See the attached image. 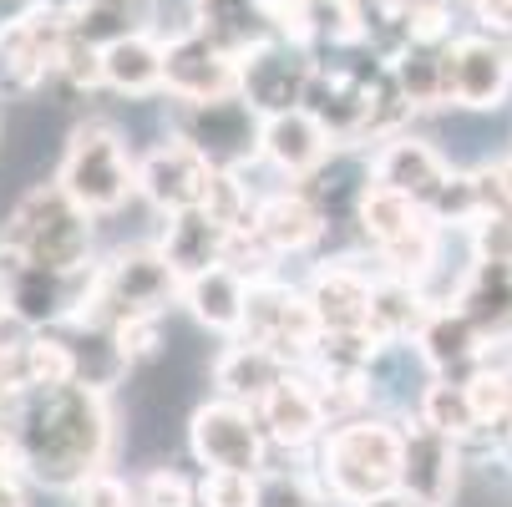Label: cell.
Here are the masks:
<instances>
[{
    "label": "cell",
    "mask_w": 512,
    "mask_h": 507,
    "mask_svg": "<svg viewBox=\"0 0 512 507\" xmlns=\"http://www.w3.org/2000/svg\"><path fill=\"white\" fill-rule=\"evenodd\" d=\"M198 507H264V477L259 472H229V467H203Z\"/></svg>",
    "instance_id": "35"
},
{
    "label": "cell",
    "mask_w": 512,
    "mask_h": 507,
    "mask_svg": "<svg viewBox=\"0 0 512 507\" xmlns=\"http://www.w3.org/2000/svg\"><path fill=\"white\" fill-rule=\"evenodd\" d=\"M472 21L487 31V36H502V41H512V0H472Z\"/></svg>",
    "instance_id": "40"
},
{
    "label": "cell",
    "mask_w": 512,
    "mask_h": 507,
    "mask_svg": "<svg viewBox=\"0 0 512 507\" xmlns=\"http://www.w3.org/2000/svg\"><path fill=\"white\" fill-rule=\"evenodd\" d=\"M310 77H315V51L300 46V41H264L259 51H249L239 61V92L269 117V112H284V107H305V92H310Z\"/></svg>",
    "instance_id": "13"
},
{
    "label": "cell",
    "mask_w": 512,
    "mask_h": 507,
    "mask_svg": "<svg viewBox=\"0 0 512 507\" xmlns=\"http://www.w3.org/2000/svg\"><path fill=\"white\" fill-rule=\"evenodd\" d=\"M71 497H77V507H142V497L127 482H117L107 467L92 472L82 487H71Z\"/></svg>",
    "instance_id": "39"
},
{
    "label": "cell",
    "mask_w": 512,
    "mask_h": 507,
    "mask_svg": "<svg viewBox=\"0 0 512 507\" xmlns=\"http://www.w3.org/2000/svg\"><path fill=\"white\" fill-rule=\"evenodd\" d=\"M213 163L183 137H168L137 163V193L148 198L158 213H183V208H203L208 203V183H213Z\"/></svg>",
    "instance_id": "16"
},
{
    "label": "cell",
    "mask_w": 512,
    "mask_h": 507,
    "mask_svg": "<svg viewBox=\"0 0 512 507\" xmlns=\"http://www.w3.org/2000/svg\"><path fill=\"white\" fill-rule=\"evenodd\" d=\"M457 6H472V0H457Z\"/></svg>",
    "instance_id": "47"
},
{
    "label": "cell",
    "mask_w": 512,
    "mask_h": 507,
    "mask_svg": "<svg viewBox=\"0 0 512 507\" xmlns=\"http://www.w3.org/2000/svg\"><path fill=\"white\" fill-rule=\"evenodd\" d=\"M325 229H330V213H325V203L310 188H279V193L259 198V208H254V234L279 259L315 249Z\"/></svg>",
    "instance_id": "22"
},
{
    "label": "cell",
    "mask_w": 512,
    "mask_h": 507,
    "mask_svg": "<svg viewBox=\"0 0 512 507\" xmlns=\"http://www.w3.org/2000/svg\"><path fill=\"white\" fill-rule=\"evenodd\" d=\"M447 66H452V107L462 112H497L512 92V46L502 36L487 31L452 36Z\"/></svg>",
    "instance_id": "14"
},
{
    "label": "cell",
    "mask_w": 512,
    "mask_h": 507,
    "mask_svg": "<svg viewBox=\"0 0 512 507\" xmlns=\"http://www.w3.org/2000/svg\"><path fill=\"white\" fill-rule=\"evenodd\" d=\"M452 173H457V168L436 153L431 142H421V137H411V132L386 137L381 148L371 153V178L386 183V188H396V193H406V198H416L421 208L436 203V193L452 183Z\"/></svg>",
    "instance_id": "20"
},
{
    "label": "cell",
    "mask_w": 512,
    "mask_h": 507,
    "mask_svg": "<svg viewBox=\"0 0 512 507\" xmlns=\"http://www.w3.org/2000/svg\"><path fill=\"white\" fill-rule=\"evenodd\" d=\"M21 366H26V386H66L77 381V350H71V340L51 335V330H36L31 345L21 350Z\"/></svg>",
    "instance_id": "33"
},
{
    "label": "cell",
    "mask_w": 512,
    "mask_h": 507,
    "mask_svg": "<svg viewBox=\"0 0 512 507\" xmlns=\"http://www.w3.org/2000/svg\"><path fill=\"white\" fill-rule=\"evenodd\" d=\"M112 340L127 355V366H132V360H148L163 345V315H127V320L112 325Z\"/></svg>",
    "instance_id": "38"
},
{
    "label": "cell",
    "mask_w": 512,
    "mask_h": 507,
    "mask_svg": "<svg viewBox=\"0 0 512 507\" xmlns=\"http://www.w3.org/2000/svg\"><path fill=\"white\" fill-rule=\"evenodd\" d=\"M365 507H426V502H416V497H406V492L396 487V492H386V497H376V502H365Z\"/></svg>",
    "instance_id": "43"
},
{
    "label": "cell",
    "mask_w": 512,
    "mask_h": 507,
    "mask_svg": "<svg viewBox=\"0 0 512 507\" xmlns=\"http://www.w3.org/2000/svg\"><path fill=\"white\" fill-rule=\"evenodd\" d=\"M462 487V442L411 416L401 426V492L426 507H452Z\"/></svg>",
    "instance_id": "12"
},
{
    "label": "cell",
    "mask_w": 512,
    "mask_h": 507,
    "mask_svg": "<svg viewBox=\"0 0 512 507\" xmlns=\"http://www.w3.org/2000/svg\"><path fill=\"white\" fill-rule=\"evenodd\" d=\"M487 345L492 340L477 330V320L462 315L452 300L447 305H431V315L416 330V350H421V360L431 366V376H452V381H462V376H472L482 366Z\"/></svg>",
    "instance_id": "21"
},
{
    "label": "cell",
    "mask_w": 512,
    "mask_h": 507,
    "mask_svg": "<svg viewBox=\"0 0 512 507\" xmlns=\"http://www.w3.org/2000/svg\"><path fill=\"white\" fill-rule=\"evenodd\" d=\"M21 467H11V462H0V507H26V492H21V477H16Z\"/></svg>",
    "instance_id": "42"
},
{
    "label": "cell",
    "mask_w": 512,
    "mask_h": 507,
    "mask_svg": "<svg viewBox=\"0 0 512 507\" xmlns=\"http://www.w3.org/2000/svg\"><path fill=\"white\" fill-rule=\"evenodd\" d=\"M137 497H142V507H198V482L183 477L178 467H158L142 477Z\"/></svg>",
    "instance_id": "36"
},
{
    "label": "cell",
    "mask_w": 512,
    "mask_h": 507,
    "mask_svg": "<svg viewBox=\"0 0 512 507\" xmlns=\"http://www.w3.org/2000/svg\"><path fill=\"white\" fill-rule=\"evenodd\" d=\"M239 335L274 350L279 360H289V366H300L320 340V320L310 310L305 289L264 274V279H249V305H244V330Z\"/></svg>",
    "instance_id": "10"
},
{
    "label": "cell",
    "mask_w": 512,
    "mask_h": 507,
    "mask_svg": "<svg viewBox=\"0 0 512 507\" xmlns=\"http://www.w3.org/2000/svg\"><path fill=\"white\" fill-rule=\"evenodd\" d=\"M254 411H259V421L269 431V442H279V447H310V442H320L330 431V406H325L320 386L300 366H289Z\"/></svg>",
    "instance_id": "19"
},
{
    "label": "cell",
    "mask_w": 512,
    "mask_h": 507,
    "mask_svg": "<svg viewBox=\"0 0 512 507\" xmlns=\"http://www.w3.org/2000/svg\"><path fill=\"white\" fill-rule=\"evenodd\" d=\"M497 183H502V198H507V208H512V158L497 163Z\"/></svg>",
    "instance_id": "45"
},
{
    "label": "cell",
    "mask_w": 512,
    "mask_h": 507,
    "mask_svg": "<svg viewBox=\"0 0 512 507\" xmlns=\"http://www.w3.org/2000/svg\"><path fill=\"white\" fill-rule=\"evenodd\" d=\"M310 310L320 320V330L335 335H371V305H376V274H365L355 259H330L315 269V279L305 284Z\"/></svg>",
    "instance_id": "18"
},
{
    "label": "cell",
    "mask_w": 512,
    "mask_h": 507,
    "mask_svg": "<svg viewBox=\"0 0 512 507\" xmlns=\"http://www.w3.org/2000/svg\"><path fill=\"white\" fill-rule=\"evenodd\" d=\"M66 41H71V16L41 6V0L0 26V97L6 92L26 97V92H41L46 82H56Z\"/></svg>",
    "instance_id": "9"
},
{
    "label": "cell",
    "mask_w": 512,
    "mask_h": 507,
    "mask_svg": "<svg viewBox=\"0 0 512 507\" xmlns=\"http://www.w3.org/2000/svg\"><path fill=\"white\" fill-rule=\"evenodd\" d=\"M305 507H350V502H345V497H335V492L320 482V487L310 492V502H305Z\"/></svg>",
    "instance_id": "44"
},
{
    "label": "cell",
    "mask_w": 512,
    "mask_h": 507,
    "mask_svg": "<svg viewBox=\"0 0 512 507\" xmlns=\"http://www.w3.org/2000/svg\"><path fill=\"white\" fill-rule=\"evenodd\" d=\"M229 239H234V229L218 224L208 208H183V213H168V234H163L158 249L178 269V279H193L213 264H224Z\"/></svg>",
    "instance_id": "25"
},
{
    "label": "cell",
    "mask_w": 512,
    "mask_h": 507,
    "mask_svg": "<svg viewBox=\"0 0 512 507\" xmlns=\"http://www.w3.org/2000/svg\"><path fill=\"white\" fill-rule=\"evenodd\" d=\"M193 26L224 46L234 61L274 41V21H269L264 0H193Z\"/></svg>",
    "instance_id": "28"
},
{
    "label": "cell",
    "mask_w": 512,
    "mask_h": 507,
    "mask_svg": "<svg viewBox=\"0 0 512 507\" xmlns=\"http://www.w3.org/2000/svg\"><path fill=\"white\" fill-rule=\"evenodd\" d=\"M0 254H6V234H0Z\"/></svg>",
    "instance_id": "46"
},
{
    "label": "cell",
    "mask_w": 512,
    "mask_h": 507,
    "mask_svg": "<svg viewBox=\"0 0 512 507\" xmlns=\"http://www.w3.org/2000/svg\"><path fill=\"white\" fill-rule=\"evenodd\" d=\"M6 249L31 259V264H51V269H87L92 264V213L71 198L61 183H41L31 188L6 219Z\"/></svg>",
    "instance_id": "4"
},
{
    "label": "cell",
    "mask_w": 512,
    "mask_h": 507,
    "mask_svg": "<svg viewBox=\"0 0 512 507\" xmlns=\"http://www.w3.org/2000/svg\"><path fill=\"white\" fill-rule=\"evenodd\" d=\"M416 416H421L426 426H436V431H447V437H457L462 447L487 431L482 416H477V406H472V396H467V386L452 381V376H431V381H426V391H421V401H416Z\"/></svg>",
    "instance_id": "32"
},
{
    "label": "cell",
    "mask_w": 512,
    "mask_h": 507,
    "mask_svg": "<svg viewBox=\"0 0 512 507\" xmlns=\"http://www.w3.org/2000/svg\"><path fill=\"white\" fill-rule=\"evenodd\" d=\"M188 315L213 330V335H239L244 330V305H249V279L234 264H213L193 279H183V295Z\"/></svg>",
    "instance_id": "23"
},
{
    "label": "cell",
    "mask_w": 512,
    "mask_h": 507,
    "mask_svg": "<svg viewBox=\"0 0 512 507\" xmlns=\"http://www.w3.org/2000/svg\"><path fill=\"white\" fill-rule=\"evenodd\" d=\"M31 335H36V325L0 300V355H21V350L31 345Z\"/></svg>",
    "instance_id": "41"
},
{
    "label": "cell",
    "mask_w": 512,
    "mask_h": 507,
    "mask_svg": "<svg viewBox=\"0 0 512 507\" xmlns=\"http://www.w3.org/2000/svg\"><path fill=\"white\" fill-rule=\"evenodd\" d=\"M452 46V41H447ZM447 46L436 41H401L386 61L396 71V87L411 102V112H436L452 107V66H447Z\"/></svg>",
    "instance_id": "27"
},
{
    "label": "cell",
    "mask_w": 512,
    "mask_h": 507,
    "mask_svg": "<svg viewBox=\"0 0 512 507\" xmlns=\"http://www.w3.org/2000/svg\"><path fill=\"white\" fill-rule=\"evenodd\" d=\"M320 482L365 507L401 487V426L391 416H350L320 437Z\"/></svg>",
    "instance_id": "3"
},
{
    "label": "cell",
    "mask_w": 512,
    "mask_h": 507,
    "mask_svg": "<svg viewBox=\"0 0 512 507\" xmlns=\"http://www.w3.org/2000/svg\"><path fill=\"white\" fill-rule=\"evenodd\" d=\"M56 183L77 198L92 219H102V213H117L137 193V163L127 153L122 132L112 122L92 117L82 127H71L61 168H56Z\"/></svg>",
    "instance_id": "5"
},
{
    "label": "cell",
    "mask_w": 512,
    "mask_h": 507,
    "mask_svg": "<svg viewBox=\"0 0 512 507\" xmlns=\"http://www.w3.org/2000/svg\"><path fill=\"white\" fill-rule=\"evenodd\" d=\"M153 16H158L153 0H82L71 11V36L87 46H112L122 36L153 31Z\"/></svg>",
    "instance_id": "31"
},
{
    "label": "cell",
    "mask_w": 512,
    "mask_h": 507,
    "mask_svg": "<svg viewBox=\"0 0 512 507\" xmlns=\"http://www.w3.org/2000/svg\"><path fill=\"white\" fill-rule=\"evenodd\" d=\"M452 305L472 315L487 340H512V264L472 259V269L452 289Z\"/></svg>",
    "instance_id": "26"
},
{
    "label": "cell",
    "mask_w": 512,
    "mask_h": 507,
    "mask_svg": "<svg viewBox=\"0 0 512 507\" xmlns=\"http://www.w3.org/2000/svg\"><path fill=\"white\" fill-rule=\"evenodd\" d=\"M472 239V259H492V264H512V208L482 213V219L467 229Z\"/></svg>",
    "instance_id": "37"
},
{
    "label": "cell",
    "mask_w": 512,
    "mask_h": 507,
    "mask_svg": "<svg viewBox=\"0 0 512 507\" xmlns=\"http://www.w3.org/2000/svg\"><path fill=\"white\" fill-rule=\"evenodd\" d=\"M97 295V264L87 269H51V264H31L21 254H0V300L16 315H26L36 330H56V325H82Z\"/></svg>",
    "instance_id": "6"
},
{
    "label": "cell",
    "mask_w": 512,
    "mask_h": 507,
    "mask_svg": "<svg viewBox=\"0 0 512 507\" xmlns=\"http://www.w3.org/2000/svg\"><path fill=\"white\" fill-rule=\"evenodd\" d=\"M163 92L178 102L229 97L239 92V61L218 41H208L198 26H188L173 41H163Z\"/></svg>",
    "instance_id": "15"
},
{
    "label": "cell",
    "mask_w": 512,
    "mask_h": 507,
    "mask_svg": "<svg viewBox=\"0 0 512 507\" xmlns=\"http://www.w3.org/2000/svg\"><path fill=\"white\" fill-rule=\"evenodd\" d=\"M218 224H229L234 234L239 229H254V208H259V198L249 193V183H244V168H218L213 173V183H208V203H203Z\"/></svg>",
    "instance_id": "34"
},
{
    "label": "cell",
    "mask_w": 512,
    "mask_h": 507,
    "mask_svg": "<svg viewBox=\"0 0 512 507\" xmlns=\"http://www.w3.org/2000/svg\"><path fill=\"white\" fill-rule=\"evenodd\" d=\"M284 371H289V360H279L274 350H264V345L239 335L224 355L213 360V386H218V396H229V401L259 406Z\"/></svg>",
    "instance_id": "30"
},
{
    "label": "cell",
    "mask_w": 512,
    "mask_h": 507,
    "mask_svg": "<svg viewBox=\"0 0 512 507\" xmlns=\"http://www.w3.org/2000/svg\"><path fill=\"white\" fill-rule=\"evenodd\" d=\"M183 295L178 269L163 259L158 244L117 249L107 264H97V295L82 325H117L127 315H163Z\"/></svg>",
    "instance_id": "7"
},
{
    "label": "cell",
    "mask_w": 512,
    "mask_h": 507,
    "mask_svg": "<svg viewBox=\"0 0 512 507\" xmlns=\"http://www.w3.org/2000/svg\"><path fill=\"white\" fill-rule=\"evenodd\" d=\"M188 447L203 467H229V472H264L269 457V431L254 406L218 396L193 411L188 421Z\"/></svg>",
    "instance_id": "11"
},
{
    "label": "cell",
    "mask_w": 512,
    "mask_h": 507,
    "mask_svg": "<svg viewBox=\"0 0 512 507\" xmlns=\"http://www.w3.org/2000/svg\"><path fill=\"white\" fill-rule=\"evenodd\" d=\"M11 431H16V467L56 492L82 487L112 457V411L107 396L87 381L21 391Z\"/></svg>",
    "instance_id": "1"
},
{
    "label": "cell",
    "mask_w": 512,
    "mask_h": 507,
    "mask_svg": "<svg viewBox=\"0 0 512 507\" xmlns=\"http://www.w3.org/2000/svg\"><path fill=\"white\" fill-rule=\"evenodd\" d=\"M259 122L264 112L244 97H203V102H178L173 97V137L193 142V148L213 168H244L259 158Z\"/></svg>",
    "instance_id": "8"
},
{
    "label": "cell",
    "mask_w": 512,
    "mask_h": 507,
    "mask_svg": "<svg viewBox=\"0 0 512 507\" xmlns=\"http://www.w3.org/2000/svg\"><path fill=\"white\" fill-rule=\"evenodd\" d=\"M355 224H360L365 244H371L376 254H386V249L406 244L411 234H421L436 219L416 198H406V193H396V188H386V183L371 178V183L360 188V198H355Z\"/></svg>",
    "instance_id": "24"
},
{
    "label": "cell",
    "mask_w": 512,
    "mask_h": 507,
    "mask_svg": "<svg viewBox=\"0 0 512 507\" xmlns=\"http://www.w3.org/2000/svg\"><path fill=\"white\" fill-rule=\"evenodd\" d=\"M102 87L122 92V97L163 92V41L153 31H137V36L102 46Z\"/></svg>",
    "instance_id": "29"
},
{
    "label": "cell",
    "mask_w": 512,
    "mask_h": 507,
    "mask_svg": "<svg viewBox=\"0 0 512 507\" xmlns=\"http://www.w3.org/2000/svg\"><path fill=\"white\" fill-rule=\"evenodd\" d=\"M305 107L330 127L335 148H360V142H386L406 132L416 117L411 102L396 87V71L386 56H355V61H320L305 92Z\"/></svg>",
    "instance_id": "2"
},
{
    "label": "cell",
    "mask_w": 512,
    "mask_h": 507,
    "mask_svg": "<svg viewBox=\"0 0 512 507\" xmlns=\"http://www.w3.org/2000/svg\"><path fill=\"white\" fill-rule=\"evenodd\" d=\"M330 153H335V137L310 107H284L259 122V163H269L274 173L295 183H310L330 163Z\"/></svg>",
    "instance_id": "17"
}]
</instances>
